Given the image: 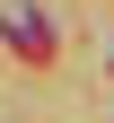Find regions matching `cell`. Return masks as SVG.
Returning a JSON list of instances; mask_svg holds the SVG:
<instances>
[{
    "mask_svg": "<svg viewBox=\"0 0 114 123\" xmlns=\"http://www.w3.org/2000/svg\"><path fill=\"white\" fill-rule=\"evenodd\" d=\"M9 44H18L26 62H44V53H53V26H44L35 9H18V18H9Z\"/></svg>",
    "mask_w": 114,
    "mask_h": 123,
    "instance_id": "6da1fadb",
    "label": "cell"
}]
</instances>
